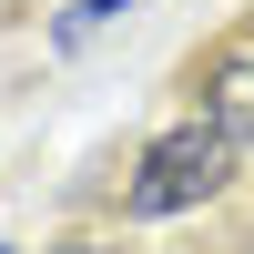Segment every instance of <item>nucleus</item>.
Masks as SVG:
<instances>
[{
    "instance_id": "f03ea898",
    "label": "nucleus",
    "mask_w": 254,
    "mask_h": 254,
    "mask_svg": "<svg viewBox=\"0 0 254 254\" xmlns=\"http://www.w3.org/2000/svg\"><path fill=\"white\" fill-rule=\"evenodd\" d=\"M203 122L224 142H254V51H224L214 81H203Z\"/></svg>"
},
{
    "instance_id": "7ed1b4c3",
    "label": "nucleus",
    "mask_w": 254,
    "mask_h": 254,
    "mask_svg": "<svg viewBox=\"0 0 254 254\" xmlns=\"http://www.w3.org/2000/svg\"><path fill=\"white\" fill-rule=\"evenodd\" d=\"M122 10H132V0H71V10L51 20V51H81V41H92V31H112Z\"/></svg>"
},
{
    "instance_id": "f257e3e1",
    "label": "nucleus",
    "mask_w": 254,
    "mask_h": 254,
    "mask_svg": "<svg viewBox=\"0 0 254 254\" xmlns=\"http://www.w3.org/2000/svg\"><path fill=\"white\" fill-rule=\"evenodd\" d=\"M224 183H234V142H224L214 122H173V132H153V142H142L132 183H122V214H132V224H163V214L214 203Z\"/></svg>"
},
{
    "instance_id": "20e7f679",
    "label": "nucleus",
    "mask_w": 254,
    "mask_h": 254,
    "mask_svg": "<svg viewBox=\"0 0 254 254\" xmlns=\"http://www.w3.org/2000/svg\"><path fill=\"white\" fill-rule=\"evenodd\" d=\"M61 254H112V244H61Z\"/></svg>"
}]
</instances>
